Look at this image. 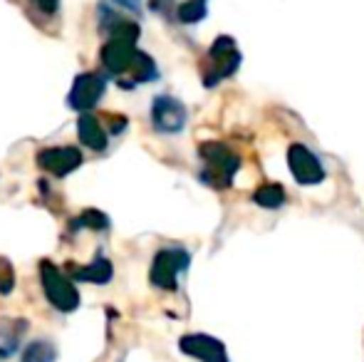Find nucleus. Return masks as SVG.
Segmentation results:
<instances>
[{"label":"nucleus","mask_w":364,"mask_h":362,"mask_svg":"<svg viewBox=\"0 0 364 362\" xmlns=\"http://www.w3.org/2000/svg\"><path fill=\"white\" fill-rule=\"evenodd\" d=\"M288 166L300 183H320L325 179V169H322L320 159L307 149L305 144H292L288 151Z\"/></svg>","instance_id":"obj_2"},{"label":"nucleus","mask_w":364,"mask_h":362,"mask_svg":"<svg viewBox=\"0 0 364 362\" xmlns=\"http://www.w3.org/2000/svg\"><path fill=\"white\" fill-rule=\"evenodd\" d=\"M53 358L55 353L48 343H33L28 348V353H25L23 362H53Z\"/></svg>","instance_id":"obj_13"},{"label":"nucleus","mask_w":364,"mask_h":362,"mask_svg":"<svg viewBox=\"0 0 364 362\" xmlns=\"http://www.w3.org/2000/svg\"><path fill=\"white\" fill-rule=\"evenodd\" d=\"M201 154L208 164L206 179H211L213 183H218V186H225V183L233 179L235 171H238V159H235L223 144H206Z\"/></svg>","instance_id":"obj_1"},{"label":"nucleus","mask_w":364,"mask_h":362,"mask_svg":"<svg viewBox=\"0 0 364 362\" xmlns=\"http://www.w3.org/2000/svg\"><path fill=\"white\" fill-rule=\"evenodd\" d=\"M43 161L55 174H68L70 169H75L80 164V154L75 149H53V151H45Z\"/></svg>","instance_id":"obj_9"},{"label":"nucleus","mask_w":364,"mask_h":362,"mask_svg":"<svg viewBox=\"0 0 364 362\" xmlns=\"http://www.w3.org/2000/svg\"><path fill=\"white\" fill-rule=\"evenodd\" d=\"M208 58H211V75H206V85H216L220 78L233 75L240 63V55L230 38H218Z\"/></svg>","instance_id":"obj_3"},{"label":"nucleus","mask_w":364,"mask_h":362,"mask_svg":"<svg viewBox=\"0 0 364 362\" xmlns=\"http://www.w3.org/2000/svg\"><path fill=\"white\" fill-rule=\"evenodd\" d=\"M45 288H48V295L58 308H75L77 305V295L73 290V285L65 278H60V273L55 271L53 266H45Z\"/></svg>","instance_id":"obj_7"},{"label":"nucleus","mask_w":364,"mask_h":362,"mask_svg":"<svg viewBox=\"0 0 364 362\" xmlns=\"http://www.w3.org/2000/svg\"><path fill=\"white\" fill-rule=\"evenodd\" d=\"M203 15H206L203 0H188V3H183L181 8H178V18H181L183 23H196V20H201Z\"/></svg>","instance_id":"obj_12"},{"label":"nucleus","mask_w":364,"mask_h":362,"mask_svg":"<svg viewBox=\"0 0 364 362\" xmlns=\"http://www.w3.org/2000/svg\"><path fill=\"white\" fill-rule=\"evenodd\" d=\"M80 137L90 147H95V149H102V147L107 144V142H105V132H102V127L97 124V119H92V117H85V119H82Z\"/></svg>","instance_id":"obj_11"},{"label":"nucleus","mask_w":364,"mask_h":362,"mask_svg":"<svg viewBox=\"0 0 364 362\" xmlns=\"http://www.w3.org/2000/svg\"><path fill=\"white\" fill-rule=\"evenodd\" d=\"M188 256L183 251H164L156 256V263H154V283L161 285V288H176V273L181 268H186Z\"/></svg>","instance_id":"obj_4"},{"label":"nucleus","mask_w":364,"mask_h":362,"mask_svg":"<svg viewBox=\"0 0 364 362\" xmlns=\"http://www.w3.org/2000/svg\"><path fill=\"white\" fill-rule=\"evenodd\" d=\"M154 122H156V129L161 132H178L186 122V110L181 102L171 97H159L154 102Z\"/></svg>","instance_id":"obj_5"},{"label":"nucleus","mask_w":364,"mask_h":362,"mask_svg":"<svg viewBox=\"0 0 364 362\" xmlns=\"http://www.w3.org/2000/svg\"><path fill=\"white\" fill-rule=\"evenodd\" d=\"M102 92H105V82L100 78H95V75H85V78L77 80L70 100H73L75 107H92L97 105Z\"/></svg>","instance_id":"obj_8"},{"label":"nucleus","mask_w":364,"mask_h":362,"mask_svg":"<svg viewBox=\"0 0 364 362\" xmlns=\"http://www.w3.org/2000/svg\"><path fill=\"white\" fill-rule=\"evenodd\" d=\"M253 201L265 208H278L285 203V191H283V186H278V183H265V186H260L258 191H255Z\"/></svg>","instance_id":"obj_10"},{"label":"nucleus","mask_w":364,"mask_h":362,"mask_svg":"<svg viewBox=\"0 0 364 362\" xmlns=\"http://www.w3.org/2000/svg\"><path fill=\"white\" fill-rule=\"evenodd\" d=\"M35 3H38L40 8H45V10H55V5H58V0H35Z\"/></svg>","instance_id":"obj_14"},{"label":"nucleus","mask_w":364,"mask_h":362,"mask_svg":"<svg viewBox=\"0 0 364 362\" xmlns=\"http://www.w3.org/2000/svg\"><path fill=\"white\" fill-rule=\"evenodd\" d=\"M181 350L201 362H228L225 348L216 338H208V335H188V338L181 340Z\"/></svg>","instance_id":"obj_6"},{"label":"nucleus","mask_w":364,"mask_h":362,"mask_svg":"<svg viewBox=\"0 0 364 362\" xmlns=\"http://www.w3.org/2000/svg\"><path fill=\"white\" fill-rule=\"evenodd\" d=\"M122 5H127V8H132V10H136L139 8V0H119Z\"/></svg>","instance_id":"obj_15"}]
</instances>
